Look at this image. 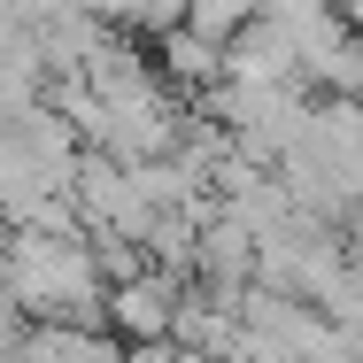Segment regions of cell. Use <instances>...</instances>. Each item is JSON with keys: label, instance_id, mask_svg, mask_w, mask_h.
<instances>
[{"label": "cell", "instance_id": "cell-4", "mask_svg": "<svg viewBox=\"0 0 363 363\" xmlns=\"http://www.w3.org/2000/svg\"><path fill=\"white\" fill-rule=\"evenodd\" d=\"M255 8H263V0H186V31H201L209 47H224L232 31L255 23Z\"/></svg>", "mask_w": 363, "mask_h": 363}, {"label": "cell", "instance_id": "cell-2", "mask_svg": "<svg viewBox=\"0 0 363 363\" xmlns=\"http://www.w3.org/2000/svg\"><path fill=\"white\" fill-rule=\"evenodd\" d=\"M178 286H186V279H170V271H155V263H147L140 279H124V286H108V294H101V325H108L124 348L170 340V309H178Z\"/></svg>", "mask_w": 363, "mask_h": 363}, {"label": "cell", "instance_id": "cell-5", "mask_svg": "<svg viewBox=\"0 0 363 363\" xmlns=\"http://www.w3.org/2000/svg\"><path fill=\"white\" fill-rule=\"evenodd\" d=\"M124 363H224V356H194V348H170V340H147V348H124Z\"/></svg>", "mask_w": 363, "mask_h": 363}, {"label": "cell", "instance_id": "cell-1", "mask_svg": "<svg viewBox=\"0 0 363 363\" xmlns=\"http://www.w3.org/2000/svg\"><path fill=\"white\" fill-rule=\"evenodd\" d=\"M0 286L16 301V317L47 325H101V271L85 240H47V232H0Z\"/></svg>", "mask_w": 363, "mask_h": 363}, {"label": "cell", "instance_id": "cell-3", "mask_svg": "<svg viewBox=\"0 0 363 363\" xmlns=\"http://www.w3.org/2000/svg\"><path fill=\"white\" fill-rule=\"evenodd\" d=\"M155 70H162V85L194 108V101L224 77V47H209L201 31H186V23H178V31H162V39H155Z\"/></svg>", "mask_w": 363, "mask_h": 363}]
</instances>
